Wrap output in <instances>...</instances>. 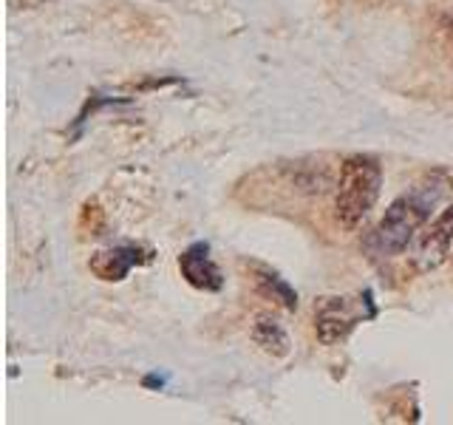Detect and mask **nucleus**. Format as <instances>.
I'll return each instance as SVG.
<instances>
[{
  "label": "nucleus",
  "instance_id": "f257e3e1",
  "mask_svg": "<svg viewBox=\"0 0 453 425\" xmlns=\"http://www.w3.org/2000/svg\"><path fill=\"white\" fill-rule=\"evenodd\" d=\"M434 202L436 196L428 190H414L400 196L396 202H391V207L372 230V236L365 238V247L374 255H380V259L382 255H400L414 241L419 227L428 221Z\"/></svg>",
  "mask_w": 453,
  "mask_h": 425
},
{
  "label": "nucleus",
  "instance_id": "f03ea898",
  "mask_svg": "<svg viewBox=\"0 0 453 425\" xmlns=\"http://www.w3.org/2000/svg\"><path fill=\"white\" fill-rule=\"evenodd\" d=\"M382 188V167L374 156H351L340 167V182H337V221L354 230L380 198Z\"/></svg>",
  "mask_w": 453,
  "mask_h": 425
},
{
  "label": "nucleus",
  "instance_id": "7ed1b4c3",
  "mask_svg": "<svg viewBox=\"0 0 453 425\" xmlns=\"http://www.w3.org/2000/svg\"><path fill=\"white\" fill-rule=\"evenodd\" d=\"M360 315L351 309L349 298H323L315 306V332L318 340L326 346H334L340 340H346L351 329L357 326Z\"/></svg>",
  "mask_w": 453,
  "mask_h": 425
},
{
  "label": "nucleus",
  "instance_id": "20e7f679",
  "mask_svg": "<svg viewBox=\"0 0 453 425\" xmlns=\"http://www.w3.org/2000/svg\"><path fill=\"white\" fill-rule=\"evenodd\" d=\"M179 273L190 287L202 292H219L224 287V275L216 261L210 259V244H204V241H196L193 247L179 255Z\"/></svg>",
  "mask_w": 453,
  "mask_h": 425
},
{
  "label": "nucleus",
  "instance_id": "39448f33",
  "mask_svg": "<svg viewBox=\"0 0 453 425\" xmlns=\"http://www.w3.org/2000/svg\"><path fill=\"white\" fill-rule=\"evenodd\" d=\"M150 261V252L142 250V247H134V244H122V247H111V250H99L91 255L88 261V269L99 278V281H125L127 273H131L134 267Z\"/></svg>",
  "mask_w": 453,
  "mask_h": 425
},
{
  "label": "nucleus",
  "instance_id": "423d86ee",
  "mask_svg": "<svg viewBox=\"0 0 453 425\" xmlns=\"http://www.w3.org/2000/svg\"><path fill=\"white\" fill-rule=\"evenodd\" d=\"M453 250V205L436 216V221L422 233L417 247V261L422 269H434L442 264Z\"/></svg>",
  "mask_w": 453,
  "mask_h": 425
},
{
  "label": "nucleus",
  "instance_id": "0eeeda50",
  "mask_svg": "<svg viewBox=\"0 0 453 425\" xmlns=\"http://www.w3.org/2000/svg\"><path fill=\"white\" fill-rule=\"evenodd\" d=\"M252 340L255 346H261L266 354H273V358H287L289 354V337L283 332V326L269 318V315H258L252 323Z\"/></svg>",
  "mask_w": 453,
  "mask_h": 425
},
{
  "label": "nucleus",
  "instance_id": "6e6552de",
  "mask_svg": "<svg viewBox=\"0 0 453 425\" xmlns=\"http://www.w3.org/2000/svg\"><path fill=\"white\" fill-rule=\"evenodd\" d=\"M261 287L269 292V295H275L278 301L287 306V309H295L297 306V295H295V290L289 287L287 281H280L278 275H269V273H264L261 275Z\"/></svg>",
  "mask_w": 453,
  "mask_h": 425
},
{
  "label": "nucleus",
  "instance_id": "1a4fd4ad",
  "mask_svg": "<svg viewBox=\"0 0 453 425\" xmlns=\"http://www.w3.org/2000/svg\"><path fill=\"white\" fill-rule=\"evenodd\" d=\"M145 382H148V386H162V382H165V380H159V377H148Z\"/></svg>",
  "mask_w": 453,
  "mask_h": 425
}]
</instances>
